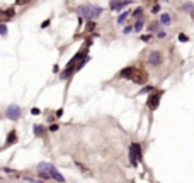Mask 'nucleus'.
<instances>
[{
  "instance_id": "obj_16",
  "label": "nucleus",
  "mask_w": 194,
  "mask_h": 183,
  "mask_svg": "<svg viewBox=\"0 0 194 183\" xmlns=\"http://www.w3.org/2000/svg\"><path fill=\"white\" fill-rule=\"evenodd\" d=\"M140 39H141L143 43H150V41L153 39V34H150V32H148V34H141V36H140Z\"/></svg>"
},
{
  "instance_id": "obj_28",
  "label": "nucleus",
  "mask_w": 194,
  "mask_h": 183,
  "mask_svg": "<svg viewBox=\"0 0 194 183\" xmlns=\"http://www.w3.org/2000/svg\"><path fill=\"white\" fill-rule=\"evenodd\" d=\"M49 22H51V21H49V19H46V21H44L43 24H41V29H46V27L49 26Z\"/></svg>"
},
{
  "instance_id": "obj_7",
  "label": "nucleus",
  "mask_w": 194,
  "mask_h": 183,
  "mask_svg": "<svg viewBox=\"0 0 194 183\" xmlns=\"http://www.w3.org/2000/svg\"><path fill=\"white\" fill-rule=\"evenodd\" d=\"M131 4V0H123V2H111L109 9L113 12H123V9H126L128 5Z\"/></svg>"
},
{
  "instance_id": "obj_12",
  "label": "nucleus",
  "mask_w": 194,
  "mask_h": 183,
  "mask_svg": "<svg viewBox=\"0 0 194 183\" xmlns=\"http://www.w3.org/2000/svg\"><path fill=\"white\" fill-rule=\"evenodd\" d=\"M180 12H186V14H194V4L192 2H182L179 7Z\"/></svg>"
},
{
  "instance_id": "obj_5",
  "label": "nucleus",
  "mask_w": 194,
  "mask_h": 183,
  "mask_svg": "<svg viewBox=\"0 0 194 183\" xmlns=\"http://www.w3.org/2000/svg\"><path fill=\"white\" fill-rule=\"evenodd\" d=\"M147 63L150 66H160L162 63H164V54H162L158 49H153V51L148 53L147 56Z\"/></svg>"
},
{
  "instance_id": "obj_13",
  "label": "nucleus",
  "mask_w": 194,
  "mask_h": 183,
  "mask_svg": "<svg viewBox=\"0 0 194 183\" xmlns=\"http://www.w3.org/2000/svg\"><path fill=\"white\" fill-rule=\"evenodd\" d=\"M33 131H34V136H38V137H43V136L46 134L48 129L44 127L43 124H34L33 125Z\"/></svg>"
},
{
  "instance_id": "obj_29",
  "label": "nucleus",
  "mask_w": 194,
  "mask_h": 183,
  "mask_svg": "<svg viewBox=\"0 0 194 183\" xmlns=\"http://www.w3.org/2000/svg\"><path fill=\"white\" fill-rule=\"evenodd\" d=\"M61 115H63V109H58V110L55 112V117L58 119V117H61Z\"/></svg>"
},
{
  "instance_id": "obj_11",
  "label": "nucleus",
  "mask_w": 194,
  "mask_h": 183,
  "mask_svg": "<svg viewBox=\"0 0 194 183\" xmlns=\"http://www.w3.org/2000/svg\"><path fill=\"white\" fill-rule=\"evenodd\" d=\"M145 17H140V19H136L135 21V24H133V31L135 32H141L143 29H145Z\"/></svg>"
},
{
  "instance_id": "obj_17",
  "label": "nucleus",
  "mask_w": 194,
  "mask_h": 183,
  "mask_svg": "<svg viewBox=\"0 0 194 183\" xmlns=\"http://www.w3.org/2000/svg\"><path fill=\"white\" fill-rule=\"evenodd\" d=\"M9 29H7V24L5 22H0V36H7Z\"/></svg>"
},
{
  "instance_id": "obj_1",
  "label": "nucleus",
  "mask_w": 194,
  "mask_h": 183,
  "mask_svg": "<svg viewBox=\"0 0 194 183\" xmlns=\"http://www.w3.org/2000/svg\"><path fill=\"white\" fill-rule=\"evenodd\" d=\"M77 12L80 15V19L84 21H95L102 15L104 9L99 7V5H90V4H84V5H78L77 7Z\"/></svg>"
},
{
  "instance_id": "obj_24",
  "label": "nucleus",
  "mask_w": 194,
  "mask_h": 183,
  "mask_svg": "<svg viewBox=\"0 0 194 183\" xmlns=\"http://www.w3.org/2000/svg\"><path fill=\"white\" fill-rule=\"evenodd\" d=\"M95 29V22L94 21H89V24H87V31H94Z\"/></svg>"
},
{
  "instance_id": "obj_9",
  "label": "nucleus",
  "mask_w": 194,
  "mask_h": 183,
  "mask_svg": "<svg viewBox=\"0 0 194 183\" xmlns=\"http://www.w3.org/2000/svg\"><path fill=\"white\" fill-rule=\"evenodd\" d=\"M131 17V10H125V12H121L119 14V17H117V21H116V24L117 26H125L126 24V21Z\"/></svg>"
},
{
  "instance_id": "obj_14",
  "label": "nucleus",
  "mask_w": 194,
  "mask_h": 183,
  "mask_svg": "<svg viewBox=\"0 0 194 183\" xmlns=\"http://www.w3.org/2000/svg\"><path fill=\"white\" fill-rule=\"evenodd\" d=\"M143 14H145L143 7H136L135 10L131 12V17H133V19H140V17H143Z\"/></svg>"
},
{
  "instance_id": "obj_25",
  "label": "nucleus",
  "mask_w": 194,
  "mask_h": 183,
  "mask_svg": "<svg viewBox=\"0 0 194 183\" xmlns=\"http://www.w3.org/2000/svg\"><path fill=\"white\" fill-rule=\"evenodd\" d=\"M167 37V32L165 31H160V32H157V39H165Z\"/></svg>"
},
{
  "instance_id": "obj_19",
  "label": "nucleus",
  "mask_w": 194,
  "mask_h": 183,
  "mask_svg": "<svg viewBox=\"0 0 194 183\" xmlns=\"http://www.w3.org/2000/svg\"><path fill=\"white\" fill-rule=\"evenodd\" d=\"M36 173H38V176L41 178V181H48V180H51V178H49V175L44 173V171H36Z\"/></svg>"
},
{
  "instance_id": "obj_18",
  "label": "nucleus",
  "mask_w": 194,
  "mask_h": 183,
  "mask_svg": "<svg viewBox=\"0 0 194 183\" xmlns=\"http://www.w3.org/2000/svg\"><path fill=\"white\" fill-rule=\"evenodd\" d=\"M160 9H162V7H160V4H158V2H155V4H153V5H152L150 12H152V14H153V15H155V14H158V12H160Z\"/></svg>"
},
{
  "instance_id": "obj_20",
  "label": "nucleus",
  "mask_w": 194,
  "mask_h": 183,
  "mask_svg": "<svg viewBox=\"0 0 194 183\" xmlns=\"http://www.w3.org/2000/svg\"><path fill=\"white\" fill-rule=\"evenodd\" d=\"M177 39H179V43H187V41H189V37H187L184 32H179V34H177Z\"/></svg>"
},
{
  "instance_id": "obj_21",
  "label": "nucleus",
  "mask_w": 194,
  "mask_h": 183,
  "mask_svg": "<svg viewBox=\"0 0 194 183\" xmlns=\"http://www.w3.org/2000/svg\"><path fill=\"white\" fill-rule=\"evenodd\" d=\"M129 32H133V24H128V26L123 27V34H125V36H128Z\"/></svg>"
},
{
  "instance_id": "obj_26",
  "label": "nucleus",
  "mask_w": 194,
  "mask_h": 183,
  "mask_svg": "<svg viewBox=\"0 0 194 183\" xmlns=\"http://www.w3.org/2000/svg\"><path fill=\"white\" fill-rule=\"evenodd\" d=\"M75 165H77V168H78V170H82V171H84V173H87V168H85V166H84V165H82V163L75 161Z\"/></svg>"
},
{
  "instance_id": "obj_4",
  "label": "nucleus",
  "mask_w": 194,
  "mask_h": 183,
  "mask_svg": "<svg viewBox=\"0 0 194 183\" xmlns=\"http://www.w3.org/2000/svg\"><path fill=\"white\" fill-rule=\"evenodd\" d=\"M5 117L9 119V121H19V119L22 117V109L17 105V103H10V105H7V109H5Z\"/></svg>"
},
{
  "instance_id": "obj_6",
  "label": "nucleus",
  "mask_w": 194,
  "mask_h": 183,
  "mask_svg": "<svg viewBox=\"0 0 194 183\" xmlns=\"http://www.w3.org/2000/svg\"><path fill=\"white\" fill-rule=\"evenodd\" d=\"M162 93L164 92H153V93H150V97H148V109L150 110H155L158 107V103H160V99H162Z\"/></svg>"
},
{
  "instance_id": "obj_15",
  "label": "nucleus",
  "mask_w": 194,
  "mask_h": 183,
  "mask_svg": "<svg viewBox=\"0 0 194 183\" xmlns=\"http://www.w3.org/2000/svg\"><path fill=\"white\" fill-rule=\"evenodd\" d=\"M148 29H150V34H153V32H160V31H162V26L158 24V21H155L153 24H150V27H148Z\"/></svg>"
},
{
  "instance_id": "obj_23",
  "label": "nucleus",
  "mask_w": 194,
  "mask_h": 183,
  "mask_svg": "<svg viewBox=\"0 0 194 183\" xmlns=\"http://www.w3.org/2000/svg\"><path fill=\"white\" fill-rule=\"evenodd\" d=\"M58 129H60V125H58V124H51L49 127H48V131H49V132H56Z\"/></svg>"
},
{
  "instance_id": "obj_22",
  "label": "nucleus",
  "mask_w": 194,
  "mask_h": 183,
  "mask_svg": "<svg viewBox=\"0 0 194 183\" xmlns=\"http://www.w3.org/2000/svg\"><path fill=\"white\" fill-rule=\"evenodd\" d=\"M153 90H155L153 87H150V85H147V87H143V88H141V93H153Z\"/></svg>"
},
{
  "instance_id": "obj_8",
  "label": "nucleus",
  "mask_w": 194,
  "mask_h": 183,
  "mask_svg": "<svg viewBox=\"0 0 194 183\" xmlns=\"http://www.w3.org/2000/svg\"><path fill=\"white\" fill-rule=\"evenodd\" d=\"M15 143H17V132H15V129H12V131H9V134H7V139H5V146H4V148H0V151H4L5 148L12 146V144H15Z\"/></svg>"
},
{
  "instance_id": "obj_27",
  "label": "nucleus",
  "mask_w": 194,
  "mask_h": 183,
  "mask_svg": "<svg viewBox=\"0 0 194 183\" xmlns=\"http://www.w3.org/2000/svg\"><path fill=\"white\" fill-rule=\"evenodd\" d=\"M31 114H33V115H39V114H41V110L38 109V107H33V109H31Z\"/></svg>"
},
{
  "instance_id": "obj_3",
  "label": "nucleus",
  "mask_w": 194,
  "mask_h": 183,
  "mask_svg": "<svg viewBox=\"0 0 194 183\" xmlns=\"http://www.w3.org/2000/svg\"><path fill=\"white\" fill-rule=\"evenodd\" d=\"M141 158H143L141 144L140 143H131V146H129V163H131V166L138 165V161H141Z\"/></svg>"
},
{
  "instance_id": "obj_10",
  "label": "nucleus",
  "mask_w": 194,
  "mask_h": 183,
  "mask_svg": "<svg viewBox=\"0 0 194 183\" xmlns=\"http://www.w3.org/2000/svg\"><path fill=\"white\" fill-rule=\"evenodd\" d=\"M158 24H160V26H170V24H172V15H170V14H167V12L160 14Z\"/></svg>"
},
{
  "instance_id": "obj_2",
  "label": "nucleus",
  "mask_w": 194,
  "mask_h": 183,
  "mask_svg": "<svg viewBox=\"0 0 194 183\" xmlns=\"http://www.w3.org/2000/svg\"><path fill=\"white\" fill-rule=\"evenodd\" d=\"M38 171L48 173V175H49V178H53L55 181H58V183H65V181H66L65 176H63L61 173H60L58 170H56L55 166L51 165V163H48V161H41L39 165H38Z\"/></svg>"
}]
</instances>
